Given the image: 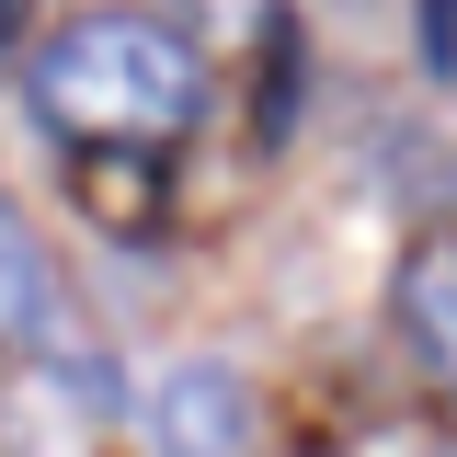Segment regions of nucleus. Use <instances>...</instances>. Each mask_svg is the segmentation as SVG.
<instances>
[{"instance_id":"obj_2","label":"nucleus","mask_w":457,"mask_h":457,"mask_svg":"<svg viewBox=\"0 0 457 457\" xmlns=\"http://www.w3.org/2000/svg\"><path fill=\"white\" fill-rule=\"evenodd\" d=\"M161 457H252V389L228 366H171L161 378Z\"/></svg>"},{"instance_id":"obj_6","label":"nucleus","mask_w":457,"mask_h":457,"mask_svg":"<svg viewBox=\"0 0 457 457\" xmlns=\"http://www.w3.org/2000/svg\"><path fill=\"white\" fill-rule=\"evenodd\" d=\"M423 57H435V80H457V0H423Z\"/></svg>"},{"instance_id":"obj_3","label":"nucleus","mask_w":457,"mask_h":457,"mask_svg":"<svg viewBox=\"0 0 457 457\" xmlns=\"http://www.w3.org/2000/svg\"><path fill=\"white\" fill-rule=\"evenodd\" d=\"M0 343L12 354H57L69 343V297L46 275V240L12 218V195H0Z\"/></svg>"},{"instance_id":"obj_1","label":"nucleus","mask_w":457,"mask_h":457,"mask_svg":"<svg viewBox=\"0 0 457 457\" xmlns=\"http://www.w3.org/2000/svg\"><path fill=\"white\" fill-rule=\"evenodd\" d=\"M206 114V57L161 12H80L35 46V126L69 149H161Z\"/></svg>"},{"instance_id":"obj_7","label":"nucleus","mask_w":457,"mask_h":457,"mask_svg":"<svg viewBox=\"0 0 457 457\" xmlns=\"http://www.w3.org/2000/svg\"><path fill=\"white\" fill-rule=\"evenodd\" d=\"M0 35H12V0H0Z\"/></svg>"},{"instance_id":"obj_4","label":"nucleus","mask_w":457,"mask_h":457,"mask_svg":"<svg viewBox=\"0 0 457 457\" xmlns=\"http://www.w3.org/2000/svg\"><path fill=\"white\" fill-rule=\"evenodd\" d=\"M400 332H411V366H435L457 389V240L400 252Z\"/></svg>"},{"instance_id":"obj_5","label":"nucleus","mask_w":457,"mask_h":457,"mask_svg":"<svg viewBox=\"0 0 457 457\" xmlns=\"http://www.w3.org/2000/svg\"><path fill=\"white\" fill-rule=\"evenodd\" d=\"M80 206L114 228H149L161 218V161L149 149H80Z\"/></svg>"}]
</instances>
